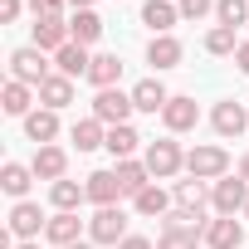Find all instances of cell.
<instances>
[{
	"label": "cell",
	"mask_w": 249,
	"mask_h": 249,
	"mask_svg": "<svg viewBox=\"0 0 249 249\" xmlns=\"http://www.w3.org/2000/svg\"><path fill=\"white\" fill-rule=\"evenodd\" d=\"M132 210H137V215H147V220H157V215L166 220V215L176 210V200H171V191H161V186L152 181L142 196H132Z\"/></svg>",
	"instance_id": "cell-22"
},
{
	"label": "cell",
	"mask_w": 249,
	"mask_h": 249,
	"mask_svg": "<svg viewBox=\"0 0 249 249\" xmlns=\"http://www.w3.org/2000/svg\"><path fill=\"white\" fill-rule=\"evenodd\" d=\"M69 39L83 44V49L98 44V39H103V20H98V10H73V15H69Z\"/></svg>",
	"instance_id": "cell-25"
},
{
	"label": "cell",
	"mask_w": 249,
	"mask_h": 249,
	"mask_svg": "<svg viewBox=\"0 0 249 249\" xmlns=\"http://www.w3.org/2000/svg\"><path fill=\"white\" fill-rule=\"evenodd\" d=\"M142 161H147L152 181H171L176 171H186V152H181V142H176V137H157V142H147Z\"/></svg>",
	"instance_id": "cell-2"
},
{
	"label": "cell",
	"mask_w": 249,
	"mask_h": 249,
	"mask_svg": "<svg viewBox=\"0 0 249 249\" xmlns=\"http://www.w3.org/2000/svg\"><path fill=\"white\" fill-rule=\"evenodd\" d=\"M210 127L230 142V137H239L244 127H249V103H234V98H220L215 107H210Z\"/></svg>",
	"instance_id": "cell-8"
},
{
	"label": "cell",
	"mask_w": 249,
	"mask_h": 249,
	"mask_svg": "<svg viewBox=\"0 0 249 249\" xmlns=\"http://www.w3.org/2000/svg\"><path fill=\"white\" fill-rule=\"evenodd\" d=\"M15 249H39V239H20V244H15Z\"/></svg>",
	"instance_id": "cell-40"
},
{
	"label": "cell",
	"mask_w": 249,
	"mask_h": 249,
	"mask_svg": "<svg viewBox=\"0 0 249 249\" xmlns=\"http://www.w3.org/2000/svg\"><path fill=\"white\" fill-rule=\"evenodd\" d=\"M234 64H239V73H244V78H249V39H244V44H239V49H234Z\"/></svg>",
	"instance_id": "cell-37"
},
{
	"label": "cell",
	"mask_w": 249,
	"mask_h": 249,
	"mask_svg": "<svg viewBox=\"0 0 249 249\" xmlns=\"http://www.w3.org/2000/svg\"><path fill=\"white\" fill-rule=\"evenodd\" d=\"M88 239L117 249L122 239H127V210H122V205H103V210H93V220H88Z\"/></svg>",
	"instance_id": "cell-3"
},
{
	"label": "cell",
	"mask_w": 249,
	"mask_h": 249,
	"mask_svg": "<svg viewBox=\"0 0 249 249\" xmlns=\"http://www.w3.org/2000/svg\"><path fill=\"white\" fill-rule=\"evenodd\" d=\"M30 10H35V15H64L69 0H30Z\"/></svg>",
	"instance_id": "cell-34"
},
{
	"label": "cell",
	"mask_w": 249,
	"mask_h": 249,
	"mask_svg": "<svg viewBox=\"0 0 249 249\" xmlns=\"http://www.w3.org/2000/svg\"><path fill=\"white\" fill-rule=\"evenodd\" d=\"M215 20H220L225 30L249 25V0H215Z\"/></svg>",
	"instance_id": "cell-31"
},
{
	"label": "cell",
	"mask_w": 249,
	"mask_h": 249,
	"mask_svg": "<svg viewBox=\"0 0 249 249\" xmlns=\"http://www.w3.org/2000/svg\"><path fill=\"white\" fill-rule=\"evenodd\" d=\"M244 220H249V205H244Z\"/></svg>",
	"instance_id": "cell-42"
},
{
	"label": "cell",
	"mask_w": 249,
	"mask_h": 249,
	"mask_svg": "<svg viewBox=\"0 0 249 249\" xmlns=\"http://www.w3.org/2000/svg\"><path fill=\"white\" fill-rule=\"evenodd\" d=\"M69 137H73V147H78V152H98V147L107 142V127L88 112V117H78L73 127H69Z\"/></svg>",
	"instance_id": "cell-26"
},
{
	"label": "cell",
	"mask_w": 249,
	"mask_h": 249,
	"mask_svg": "<svg viewBox=\"0 0 249 249\" xmlns=\"http://www.w3.org/2000/svg\"><path fill=\"white\" fill-rule=\"evenodd\" d=\"M69 249H98V244H93V239H78V244H69Z\"/></svg>",
	"instance_id": "cell-41"
},
{
	"label": "cell",
	"mask_w": 249,
	"mask_h": 249,
	"mask_svg": "<svg viewBox=\"0 0 249 249\" xmlns=\"http://www.w3.org/2000/svg\"><path fill=\"white\" fill-rule=\"evenodd\" d=\"M117 78H122V59L117 54H93V69H88V83L103 93V88H117Z\"/></svg>",
	"instance_id": "cell-29"
},
{
	"label": "cell",
	"mask_w": 249,
	"mask_h": 249,
	"mask_svg": "<svg viewBox=\"0 0 249 249\" xmlns=\"http://www.w3.org/2000/svg\"><path fill=\"white\" fill-rule=\"evenodd\" d=\"M181 54H186V49H181L176 35H152V44H147V64H152L157 73H161V69H176Z\"/></svg>",
	"instance_id": "cell-19"
},
{
	"label": "cell",
	"mask_w": 249,
	"mask_h": 249,
	"mask_svg": "<svg viewBox=\"0 0 249 249\" xmlns=\"http://www.w3.org/2000/svg\"><path fill=\"white\" fill-rule=\"evenodd\" d=\"M239 176H244V181H249V152H244V157H239Z\"/></svg>",
	"instance_id": "cell-39"
},
{
	"label": "cell",
	"mask_w": 249,
	"mask_h": 249,
	"mask_svg": "<svg viewBox=\"0 0 249 249\" xmlns=\"http://www.w3.org/2000/svg\"><path fill=\"white\" fill-rule=\"evenodd\" d=\"M69 10H93V0H69Z\"/></svg>",
	"instance_id": "cell-38"
},
{
	"label": "cell",
	"mask_w": 249,
	"mask_h": 249,
	"mask_svg": "<svg viewBox=\"0 0 249 249\" xmlns=\"http://www.w3.org/2000/svg\"><path fill=\"white\" fill-rule=\"evenodd\" d=\"M103 147L112 152V161H127V157H137L142 137H137V127H132V122H122V127H107V142H103Z\"/></svg>",
	"instance_id": "cell-28"
},
{
	"label": "cell",
	"mask_w": 249,
	"mask_h": 249,
	"mask_svg": "<svg viewBox=\"0 0 249 249\" xmlns=\"http://www.w3.org/2000/svg\"><path fill=\"white\" fill-rule=\"evenodd\" d=\"M25 137H30L35 147H49V142L59 137V112H49V107H35V112L25 117Z\"/></svg>",
	"instance_id": "cell-24"
},
{
	"label": "cell",
	"mask_w": 249,
	"mask_h": 249,
	"mask_svg": "<svg viewBox=\"0 0 249 249\" xmlns=\"http://www.w3.org/2000/svg\"><path fill=\"white\" fill-rule=\"evenodd\" d=\"M112 171H117V181H122V196H142V191L152 186V171H147V161H142V157L112 161Z\"/></svg>",
	"instance_id": "cell-16"
},
{
	"label": "cell",
	"mask_w": 249,
	"mask_h": 249,
	"mask_svg": "<svg viewBox=\"0 0 249 249\" xmlns=\"http://www.w3.org/2000/svg\"><path fill=\"white\" fill-rule=\"evenodd\" d=\"M161 122H166V132H171V137H181V132H196V122H200V107H196V98H186V93H171V103L161 107Z\"/></svg>",
	"instance_id": "cell-10"
},
{
	"label": "cell",
	"mask_w": 249,
	"mask_h": 249,
	"mask_svg": "<svg viewBox=\"0 0 249 249\" xmlns=\"http://www.w3.org/2000/svg\"><path fill=\"white\" fill-rule=\"evenodd\" d=\"M20 20V0H0V25H15Z\"/></svg>",
	"instance_id": "cell-35"
},
{
	"label": "cell",
	"mask_w": 249,
	"mask_h": 249,
	"mask_svg": "<svg viewBox=\"0 0 249 249\" xmlns=\"http://www.w3.org/2000/svg\"><path fill=\"white\" fill-rule=\"evenodd\" d=\"M10 78H20V83L39 88V83L49 78V59H44V49H35V44L15 49V54H10Z\"/></svg>",
	"instance_id": "cell-7"
},
{
	"label": "cell",
	"mask_w": 249,
	"mask_h": 249,
	"mask_svg": "<svg viewBox=\"0 0 249 249\" xmlns=\"http://www.w3.org/2000/svg\"><path fill=\"white\" fill-rule=\"evenodd\" d=\"M83 186H88V200H93L98 210H103V205H117V200H122V181H117V171H112V166H107V171H93V176H88Z\"/></svg>",
	"instance_id": "cell-15"
},
{
	"label": "cell",
	"mask_w": 249,
	"mask_h": 249,
	"mask_svg": "<svg viewBox=\"0 0 249 249\" xmlns=\"http://www.w3.org/2000/svg\"><path fill=\"white\" fill-rule=\"evenodd\" d=\"M186 176L191 181H220V176H230V152L225 147H215V142H200V147H191L186 152Z\"/></svg>",
	"instance_id": "cell-1"
},
{
	"label": "cell",
	"mask_w": 249,
	"mask_h": 249,
	"mask_svg": "<svg viewBox=\"0 0 249 249\" xmlns=\"http://www.w3.org/2000/svg\"><path fill=\"white\" fill-rule=\"evenodd\" d=\"M30 103H35V88L20 83V78H10L5 88H0V107H5V117H20V122H25V117L35 112Z\"/></svg>",
	"instance_id": "cell-18"
},
{
	"label": "cell",
	"mask_w": 249,
	"mask_h": 249,
	"mask_svg": "<svg viewBox=\"0 0 249 249\" xmlns=\"http://www.w3.org/2000/svg\"><path fill=\"white\" fill-rule=\"evenodd\" d=\"M176 10H181V20H205L215 10V0H176Z\"/></svg>",
	"instance_id": "cell-33"
},
{
	"label": "cell",
	"mask_w": 249,
	"mask_h": 249,
	"mask_svg": "<svg viewBox=\"0 0 249 249\" xmlns=\"http://www.w3.org/2000/svg\"><path fill=\"white\" fill-rule=\"evenodd\" d=\"M137 107H132V93H122V88H103L93 93V117L103 122V127H122Z\"/></svg>",
	"instance_id": "cell-4"
},
{
	"label": "cell",
	"mask_w": 249,
	"mask_h": 249,
	"mask_svg": "<svg viewBox=\"0 0 249 249\" xmlns=\"http://www.w3.org/2000/svg\"><path fill=\"white\" fill-rule=\"evenodd\" d=\"M200 230L196 225H176L171 215H166V225H161V234H157V249H200Z\"/></svg>",
	"instance_id": "cell-23"
},
{
	"label": "cell",
	"mask_w": 249,
	"mask_h": 249,
	"mask_svg": "<svg viewBox=\"0 0 249 249\" xmlns=\"http://www.w3.org/2000/svg\"><path fill=\"white\" fill-rule=\"evenodd\" d=\"M30 171H35V181H49V186H54V181H64V176H69V152H64V147H54V142H49V147H35Z\"/></svg>",
	"instance_id": "cell-11"
},
{
	"label": "cell",
	"mask_w": 249,
	"mask_h": 249,
	"mask_svg": "<svg viewBox=\"0 0 249 249\" xmlns=\"http://www.w3.org/2000/svg\"><path fill=\"white\" fill-rule=\"evenodd\" d=\"M30 39H35V49H44V54H59V49L69 44V20H64V15H35V25H30Z\"/></svg>",
	"instance_id": "cell-9"
},
{
	"label": "cell",
	"mask_w": 249,
	"mask_h": 249,
	"mask_svg": "<svg viewBox=\"0 0 249 249\" xmlns=\"http://www.w3.org/2000/svg\"><path fill=\"white\" fill-rule=\"evenodd\" d=\"M117 249H157V244H152V239H147V234H127V239H122V244H117Z\"/></svg>",
	"instance_id": "cell-36"
},
{
	"label": "cell",
	"mask_w": 249,
	"mask_h": 249,
	"mask_svg": "<svg viewBox=\"0 0 249 249\" xmlns=\"http://www.w3.org/2000/svg\"><path fill=\"white\" fill-rule=\"evenodd\" d=\"M39 107H49V112H59V107H69L73 103V78H64V73H49L39 88Z\"/></svg>",
	"instance_id": "cell-20"
},
{
	"label": "cell",
	"mask_w": 249,
	"mask_h": 249,
	"mask_svg": "<svg viewBox=\"0 0 249 249\" xmlns=\"http://www.w3.org/2000/svg\"><path fill=\"white\" fill-rule=\"evenodd\" d=\"M205 244L210 249H239L244 244V220L239 215H215L205 225Z\"/></svg>",
	"instance_id": "cell-12"
},
{
	"label": "cell",
	"mask_w": 249,
	"mask_h": 249,
	"mask_svg": "<svg viewBox=\"0 0 249 249\" xmlns=\"http://www.w3.org/2000/svg\"><path fill=\"white\" fill-rule=\"evenodd\" d=\"M239 44H244V39H239V30H225V25H215V30L205 35V54H220V59H225V54H234Z\"/></svg>",
	"instance_id": "cell-32"
},
{
	"label": "cell",
	"mask_w": 249,
	"mask_h": 249,
	"mask_svg": "<svg viewBox=\"0 0 249 249\" xmlns=\"http://www.w3.org/2000/svg\"><path fill=\"white\" fill-rule=\"evenodd\" d=\"M88 69H93V54L83 44H73V39L54 54V73H64V78H88Z\"/></svg>",
	"instance_id": "cell-14"
},
{
	"label": "cell",
	"mask_w": 249,
	"mask_h": 249,
	"mask_svg": "<svg viewBox=\"0 0 249 249\" xmlns=\"http://www.w3.org/2000/svg\"><path fill=\"white\" fill-rule=\"evenodd\" d=\"M166 103H171V93H166L161 78H142V83H132V107H137V112H161Z\"/></svg>",
	"instance_id": "cell-21"
},
{
	"label": "cell",
	"mask_w": 249,
	"mask_h": 249,
	"mask_svg": "<svg viewBox=\"0 0 249 249\" xmlns=\"http://www.w3.org/2000/svg\"><path fill=\"white\" fill-rule=\"evenodd\" d=\"M176 20H181V10L171 5V0H147V5H142V25H147L152 35H171Z\"/></svg>",
	"instance_id": "cell-27"
},
{
	"label": "cell",
	"mask_w": 249,
	"mask_h": 249,
	"mask_svg": "<svg viewBox=\"0 0 249 249\" xmlns=\"http://www.w3.org/2000/svg\"><path fill=\"white\" fill-rule=\"evenodd\" d=\"M78 234H83L78 210H54V215H49V225H44V239H49V244H59V249L78 244Z\"/></svg>",
	"instance_id": "cell-13"
},
{
	"label": "cell",
	"mask_w": 249,
	"mask_h": 249,
	"mask_svg": "<svg viewBox=\"0 0 249 249\" xmlns=\"http://www.w3.org/2000/svg\"><path fill=\"white\" fill-rule=\"evenodd\" d=\"M44 225H49V215L39 210V200H15V205H10L5 230H10L15 239H39V234H44Z\"/></svg>",
	"instance_id": "cell-6"
},
{
	"label": "cell",
	"mask_w": 249,
	"mask_h": 249,
	"mask_svg": "<svg viewBox=\"0 0 249 249\" xmlns=\"http://www.w3.org/2000/svg\"><path fill=\"white\" fill-rule=\"evenodd\" d=\"M83 200H88V186H83V181H69V176H64V181L49 186V205H54V210H78Z\"/></svg>",
	"instance_id": "cell-30"
},
{
	"label": "cell",
	"mask_w": 249,
	"mask_h": 249,
	"mask_svg": "<svg viewBox=\"0 0 249 249\" xmlns=\"http://www.w3.org/2000/svg\"><path fill=\"white\" fill-rule=\"evenodd\" d=\"M210 205H215V215H244V205H249V181H244V176H220V181L210 186Z\"/></svg>",
	"instance_id": "cell-5"
},
{
	"label": "cell",
	"mask_w": 249,
	"mask_h": 249,
	"mask_svg": "<svg viewBox=\"0 0 249 249\" xmlns=\"http://www.w3.org/2000/svg\"><path fill=\"white\" fill-rule=\"evenodd\" d=\"M30 186H35V171L25 161H5L0 166V191H5L10 200H30Z\"/></svg>",
	"instance_id": "cell-17"
}]
</instances>
